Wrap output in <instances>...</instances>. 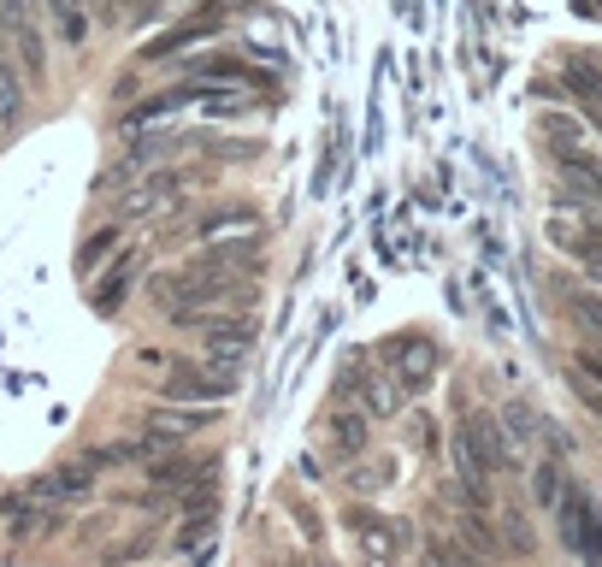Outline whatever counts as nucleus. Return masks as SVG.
I'll return each instance as SVG.
<instances>
[{
  "label": "nucleus",
  "mask_w": 602,
  "mask_h": 567,
  "mask_svg": "<svg viewBox=\"0 0 602 567\" xmlns=\"http://www.w3.org/2000/svg\"><path fill=\"white\" fill-rule=\"evenodd\" d=\"M455 461H461V473L473 479H490L496 473V461H503V438H496V426L490 420H467L455 432Z\"/></svg>",
  "instance_id": "f257e3e1"
},
{
  "label": "nucleus",
  "mask_w": 602,
  "mask_h": 567,
  "mask_svg": "<svg viewBox=\"0 0 602 567\" xmlns=\"http://www.w3.org/2000/svg\"><path fill=\"white\" fill-rule=\"evenodd\" d=\"M437 343L432 337H420V332H408V337H395L390 343V367H395V378H402L408 390H425L432 385V372H437Z\"/></svg>",
  "instance_id": "f03ea898"
},
{
  "label": "nucleus",
  "mask_w": 602,
  "mask_h": 567,
  "mask_svg": "<svg viewBox=\"0 0 602 567\" xmlns=\"http://www.w3.org/2000/svg\"><path fill=\"white\" fill-rule=\"evenodd\" d=\"M556 508H561V538L573 544L579 556H596V549H602V521H596V503H591V496H584V491H567Z\"/></svg>",
  "instance_id": "7ed1b4c3"
},
{
  "label": "nucleus",
  "mask_w": 602,
  "mask_h": 567,
  "mask_svg": "<svg viewBox=\"0 0 602 567\" xmlns=\"http://www.w3.org/2000/svg\"><path fill=\"white\" fill-rule=\"evenodd\" d=\"M561 83H567V90H579L584 113L602 125V65H596V60H567V65H561Z\"/></svg>",
  "instance_id": "20e7f679"
},
{
  "label": "nucleus",
  "mask_w": 602,
  "mask_h": 567,
  "mask_svg": "<svg viewBox=\"0 0 602 567\" xmlns=\"http://www.w3.org/2000/svg\"><path fill=\"white\" fill-rule=\"evenodd\" d=\"M213 30H219V19H213V12H201V19H189L178 30H166V36H154L142 48V60H166V54H178V48H189V42H208Z\"/></svg>",
  "instance_id": "39448f33"
},
{
  "label": "nucleus",
  "mask_w": 602,
  "mask_h": 567,
  "mask_svg": "<svg viewBox=\"0 0 602 567\" xmlns=\"http://www.w3.org/2000/svg\"><path fill=\"white\" fill-rule=\"evenodd\" d=\"M549 231H556V243H561L567 254H579V261L602 254V225H596V219H567V213H561Z\"/></svg>",
  "instance_id": "423d86ee"
},
{
  "label": "nucleus",
  "mask_w": 602,
  "mask_h": 567,
  "mask_svg": "<svg viewBox=\"0 0 602 567\" xmlns=\"http://www.w3.org/2000/svg\"><path fill=\"white\" fill-rule=\"evenodd\" d=\"M19 113H24V83H19L12 65H0V130H7Z\"/></svg>",
  "instance_id": "0eeeda50"
},
{
  "label": "nucleus",
  "mask_w": 602,
  "mask_h": 567,
  "mask_svg": "<svg viewBox=\"0 0 602 567\" xmlns=\"http://www.w3.org/2000/svg\"><path fill=\"white\" fill-rule=\"evenodd\" d=\"M125 279H130V254H118L113 272H107V279H101V290H95V302H101V307H118V302H125Z\"/></svg>",
  "instance_id": "6e6552de"
},
{
  "label": "nucleus",
  "mask_w": 602,
  "mask_h": 567,
  "mask_svg": "<svg viewBox=\"0 0 602 567\" xmlns=\"http://www.w3.org/2000/svg\"><path fill=\"white\" fill-rule=\"evenodd\" d=\"M231 225H254V213L249 208H219L201 219V237H219V231H231Z\"/></svg>",
  "instance_id": "1a4fd4ad"
},
{
  "label": "nucleus",
  "mask_w": 602,
  "mask_h": 567,
  "mask_svg": "<svg viewBox=\"0 0 602 567\" xmlns=\"http://www.w3.org/2000/svg\"><path fill=\"white\" fill-rule=\"evenodd\" d=\"M107 249H113V231H101L95 243H89V249L77 254V266H95V261H101V254H107Z\"/></svg>",
  "instance_id": "9d476101"
},
{
  "label": "nucleus",
  "mask_w": 602,
  "mask_h": 567,
  "mask_svg": "<svg viewBox=\"0 0 602 567\" xmlns=\"http://www.w3.org/2000/svg\"><path fill=\"white\" fill-rule=\"evenodd\" d=\"M573 314H579V319H591V325H602V296H579V302H573Z\"/></svg>",
  "instance_id": "9b49d317"
},
{
  "label": "nucleus",
  "mask_w": 602,
  "mask_h": 567,
  "mask_svg": "<svg viewBox=\"0 0 602 567\" xmlns=\"http://www.w3.org/2000/svg\"><path fill=\"white\" fill-rule=\"evenodd\" d=\"M584 279H591V284H602V254H591V261H584Z\"/></svg>",
  "instance_id": "f8f14e48"
},
{
  "label": "nucleus",
  "mask_w": 602,
  "mask_h": 567,
  "mask_svg": "<svg viewBox=\"0 0 602 567\" xmlns=\"http://www.w3.org/2000/svg\"><path fill=\"white\" fill-rule=\"evenodd\" d=\"M573 7H579V12H602V0H573Z\"/></svg>",
  "instance_id": "ddd939ff"
}]
</instances>
